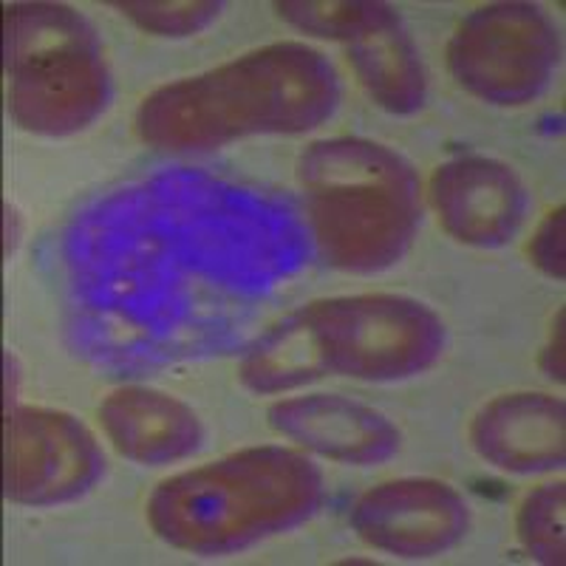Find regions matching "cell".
<instances>
[{
	"label": "cell",
	"instance_id": "cell-9",
	"mask_svg": "<svg viewBox=\"0 0 566 566\" xmlns=\"http://www.w3.org/2000/svg\"><path fill=\"white\" fill-rule=\"evenodd\" d=\"M431 205L439 224L459 244L495 250L522 230L530 196L510 165L490 156L464 154L433 170Z\"/></svg>",
	"mask_w": 566,
	"mask_h": 566
},
{
	"label": "cell",
	"instance_id": "cell-8",
	"mask_svg": "<svg viewBox=\"0 0 566 566\" xmlns=\"http://www.w3.org/2000/svg\"><path fill=\"white\" fill-rule=\"evenodd\" d=\"M352 530L368 547L397 558L448 553L470 530V504L439 479H397L363 493L352 507Z\"/></svg>",
	"mask_w": 566,
	"mask_h": 566
},
{
	"label": "cell",
	"instance_id": "cell-17",
	"mask_svg": "<svg viewBox=\"0 0 566 566\" xmlns=\"http://www.w3.org/2000/svg\"><path fill=\"white\" fill-rule=\"evenodd\" d=\"M114 9L134 20L136 27L159 38H187L207 29L219 18L224 3L212 0H125L114 3Z\"/></svg>",
	"mask_w": 566,
	"mask_h": 566
},
{
	"label": "cell",
	"instance_id": "cell-5",
	"mask_svg": "<svg viewBox=\"0 0 566 566\" xmlns=\"http://www.w3.org/2000/svg\"><path fill=\"white\" fill-rule=\"evenodd\" d=\"M303 310L317 328L328 374L394 382L428 371L442 357V317L413 297H323Z\"/></svg>",
	"mask_w": 566,
	"mask_h": 566
},
{
	"label": "cell",
	"instance_id": "cell-3",
	"mask_svg": "<svg viewBox=\"0 0 566 566\" xmlns=\"http://www.w3.org/2000/svg\"><path fill=\"white\" fill-rule=\"evenodd\" d=\"M297 185L317 250L337 270L371 275L406 255L422 221V185L380 142L335 136L297 159Z\"/></svg>",
	"mask_w": 566,
	"mask_h": 566
},
{
	"label": "cell",
	"instance_id": "cell-4",
	"mask_svg": "<svg viewBox=\"0 0 566 566\" xmlns=\"http://www.w3.org/2000/svg\"><path fill=\"white\" fill-rule=\"evenodd\" d=\"M9 111L20 128L65 136L88 128L111 99L97 32L60 3L7 9Z\"/></svg>",
	"mask_w": 566,
	"mask_h": 566
},
{
	"label": "cell",
	"instance_id": "cell-1",
	"mask_svg": "<svg viewBox=\"0 0 566 566\" xmlns=\"http://www.w3.org/2000/svg\"><path fill=\"white\" fill-rule=\"evenodd\" d=\"M337 99L335 65L286 40L156 88L136 111V134L156 150H216L244 136L306 134Z\"/></svg>",
	"mask_w": 566,
	"mask_h": 566
},
{
	"label": "cell",
	"instance_id": "cell-12",
	"mask_svg": "<svg viewBox=\"0 0 566 566\" xmlns=\"http://www.w3.org/2000/svg\"><path fill=\"white\" fill-rule=\"evenodd\" d=\"M99 422L119 457L136 464L181 462L205 442V424L193 408L145 386L111 391L99 406Z\"/></svg>",
	"mask_w": 566,
	"mask_h": 566
},
{
	"label": "cell",
	"instance_id": "cell-11",
	"mask_svg": "<svg viewBox=\"0 0 566 566\" xmlns=\"http://www.w3.org/2000/svg\"><path fill=\"white\" fill-rule=\"evenodd\" d=\"M473 451L504 473H547L564 468L566 406L549 394H504L470 422Z\"/></svg>",
	"mask_w": 566,
	"mask_h": 566
},
{
	"label": "cell",
	"instance_id": "cell-6",
	"mask_svg": "<svg viewBox=\"0 0 566 566\" xmlns=\"http://www.w3.org/2000/svg\"><path fill=\"white\" fill-rule=\"evenodd\" d=\"M558 60V29L530 3L476 9L448 43V65L457 83L490 105L533 103L553 80Z\"/></svg>",
	"mask_w": 566,
	"mask_h": 566
},
{
	"label": "cell",
	"instance_id": "cell-15",
	"mask_svg": "<svg viewBox=\"0 0 566 566\" xmlns=\"http://www.w3.org/2000/svg\"><path fill=\"white\" fill-rule=\"evenodd\" d=\"M566 484H541L527 495L518 507V541L538 564H564V499Z\"/></svg>",
	"mask_w": 566,
	"mask_h": 566
},
{
	"label": "cell",
	"instance_id": "cell-19",
	"mask_svg": "<svg viewBox=\"0 0 566 566\" xmlns=\"http://www.w3.org/2000/svg\"><path fill=\"white\" fill-rule=\"evenodd\" d=\"M541 368L555 382H564V310L555 315L553 332H549V343L541 352Z\"/></svg>",
	"mask_w": 566,
	"mask_h": 566
},
{
	"label": "cell",
	"instance_id": "cell-10",
	"mask_svg": "<svg viewBox=\"0 0 566 566\" xmlns=\"http://www.w3.org/2000/svg\"><path fill=\"white\" fill-rule=\"evenodd\" d=\"M272 431L306 451L343 464H380L399 451V428L380 413L337 394L277 399L266 411Z\"/></svg>",
	"mask_w": 566,
	"mask_h": 566
},
{
	"label": "cell",
	"instance_id": "cell-2",
	"mask_svg": "<svg viewBox=\"0 0 566 566\" xmlns=\"http://www.w3.org/2000/svg\"><path fill=\"white\" fill-rule=\"evenodd\" d=\"M323 499L326 482L312 459L261 444L165 479L145 510L165 544L212 558L301 527Z\"/></svg>",
	"mask_w": 566,
	"mask_h": 566
},
{
	"label": "cell",
	"instance_id": "cell-13",
	"mask_svg": "<svg viewBox=\"0 0 566 566\" xmlns=\"http://www.w3.org/2000/svg\"><path fill=\"white\" fill-rule=\"evenodd\" d=\"M354 74L374 103L388 114H417L428 99V74L417 43L399 14L380 3L360 32L346 40Z\"/></svg>",
	"mask_w": 566,
	"mask_h": 566
},
{
	"label": "cell",
	"instance_id": "cell-7",
	"mask_svg": "<svg viewBox=\"0 0 566 566\" xmlns=\"http://www.w3.org/2000/svg\"><path fill=\"white\" fill-rule=\"evenodd\" d=\"M105 457L71 413L14 408L7 417V499L27 507L74 502L99 482Z\"/></svg>",
	"mask_w": 566,
	"mask_h": 566
},
{
	"label": "cell",
	"instance_id": "cell-14",
	"mask_svg": "<svg viewBox=\"0 0 566 566\" xmlns=\"http://www.w3.org/2000/svg\"><path fill=\"white\" fill-rule=\"evenodd\" d=\"M326 354L306 310L272 323L247 346L239 363L241 386L252 394H281L326 377Z\"/></svg>",
	"mask_w": 566,
	"mask_h": 566
},
{
	"label": "cell",
	"instance_id": "cell-16",
	"mask_svg": "<svg viewBox=\"0 0 566 566\" xmlns=\"http://www.w3.org/2000/svg\"><path fill=\"white\" fill-rule=\"evenodd\" d=\"M380 3L374 0H283L275 3L290 27H295L303 34H315V38H328L346 43L354 32H360L368 23Z\"/></svg>",
	"mask_w": 566,
	"mask_h": 566
},
{
	"label": "cell",
	"instance_id": "cell-18",
	"mask_svg": "<svg viewBox=\"0 0 566 566\" xmlns=\"http://www.w3.org/2000/svg\"><path fill=\"white\" fill-rule=\"evenodd\" d=\"M564 205L558 210H553L547 219L541 221V227L535 230L533 244H530V258L533 264L538 266L544 275L555 277V281H564Z\"/></svg>",
	"mask_w": 566,
	"mask_h": 566
}]
</instances>
